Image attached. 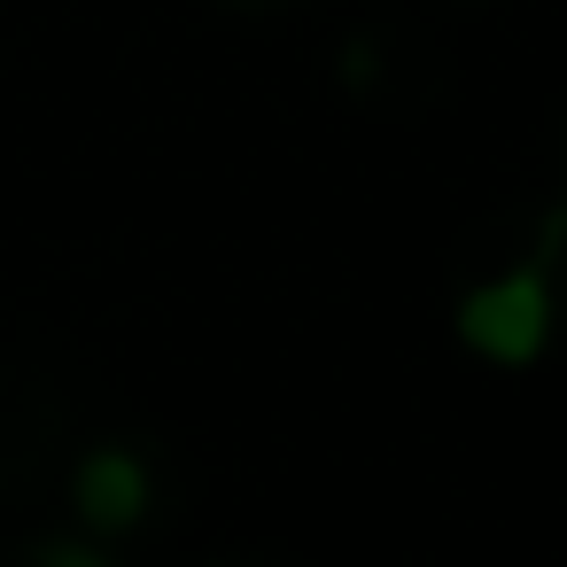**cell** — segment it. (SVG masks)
<instances>
[{
    "label": "cell",
    "mask_w": 567,
    "mask_h": 567,
    "mask_svg": "<svg viewBox=\"0 0 567 567\" xmlns=\"http://www.w3.org/2000/svg\"><path fill=\"white\" fill-rule=\"evenodd\" d=\"M79 505H86L94 528H133L141 505H148V466L133 451H94L79 466Z\"/></svg>",
    "instance_id": "7a4b0ae2"
},
{
    "label": "cell",
    "mask_w": 567,
    "mask_h": 567,
    "mask_svg": "<svg viewBox=\"0 0 567 567\" xmlns=\"http://www.w3.org/2000/svg\"><path fill=\"white\" fill-rule=\"evenodd\" d=\"M40 567H110V559H94L86 544H48V551H40Z\"/></svg>",
    "instance_id": "3957f363"
},
{
    "label": "cell",
    "mask_w": 567,
    "mask_h": 567,
    "mask_svg": "<svg viewBox=\"0 0 567 567\" xmlns=\"http://www.w3.org/2000/svg\"><path fill=\"white\" fill-rule=\"evenodd\" d=\"M458 334L482 358H497V365H528L544 350V334H551V288H544V272L528 265V272H505V280L474 288L458 303Z\"/></svg>",
    "instance_id": "6da1fadb"
}]
</instances>
